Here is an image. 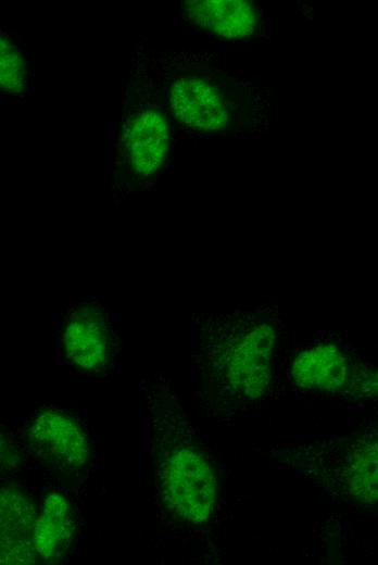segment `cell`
<instances>
[{
	"mask_svg": "<svg viewBox=\"0 0 378 565\" xmlns=\"http://www.w3.org/2000/svg\"><path fill=\"white\" fill-rule=\"evenodd\" d=\"M159 492L165 507L180 520L206 522L214 510L216 479L212 466L196 448L153 437Z\"/></svg>",
	"mask_w": 378,
	"mask_h": 565,
	"instance_id": "cell-1",
	"label": "cell"
},
{
	"mask_svg": "<svg viewBox=\"0 0 378 565\" xmlns=\"http://www.w3.org/2000/svg\"><path fill=\"white\" fill-rule=\"evenodd\" d=\"M275 330L267 324L245 328L224 343L218 359L219 371L239 395H262L270 379V356Z\"/></svg>",
	"mask_w": 378,
	"mask_h": 565,
	"instance_id": "cell-2",
	"label": "cell"
},
{
	"mask_svg": "<svg viewBox=\"0 0 378 565\" xmlns=\"http://www.w3.org/2000/svg\"><path fill=\"white\" fill-rule=\"evenodd\" d=\"M61 346L64 360L75 369L99 371L112 353L108 309L99 299L75 302L63 318Z\"/></svg>",
	"mask_w": 378,
	"mask_h": 565,
	"instance_id": "cell-3",
	"label": "cell"
},
{
	"mask_svg": "<svg viewBox=\"0 0 378 565\" xmlns=\"http://www.w3.org/2000/svg\"><path fill=\"white\" fill-rule=\"evenodd\" d=\"M29 441L46 463L65 474L78 472L89 457V444L81 427L58 410L42 411L34 418Z\"/></svg>",
	"mask_w": 378,
	"mask_h": 565,
	"instance_id": "cell-4",
	"label": "cell"
},
{
	"mask_svg": "<svg viewBox=\"0 0 378 565\" xmlns=\"http://www.w3.org/2000/svg\"><path fill=\"white\" fill-rule=\"evenodd\" d=\"M169 105L181 124L202 131L228 126V112L218 89L199 77H184L171 85Z\"/></svg>",
	"mask_w": 378,
	"mask_h": 565,
	"instance_id": "cell-5",
	"label": "cell"
},
{
	"mask_svg": "<svg viewBox=\"0 0 378 565\" xmlns=\"http://www.w3.org/2000/svg\"><path fill=\"white\" fill-rule=\"evenodd\" d=\"M127 159L133 172L152 177L163 166L169 147V127L164 115L148 108L124 127Z\"/></svg>",
	"mask_w": 378,
	"mask_h": 565,
	"instance_id": "cell-6",
	"label": "cell"
},
{
	"mask_svg": "<svg viewBox=\"0 0 378 565\" xmlns=\"http://www.w3.org/2000/svg\"><path fill=\"white\" fill-rule=\"evenodd\" d=\"M1 563L29 564L36 561L32 542L37 511L20 489H1Z\"/></svg>",
	"mask_w": 378,
	"mask_h": 565,
	"instance_id": "cell-7",
	"label": "cell"
},
{
	"mask_svg": "<svg viewBox=\"0 0 378 565\" xmlns=\"http://www.w3.org/2000/svg\"><path fill=\"white\" fill-rule=\"evenodd\" d=\"M182 7L196 25L222 38L250 37L257 25L256 11L244 0H192Z\"/></svg>",
	"mask_w": 378,
	"mask_h": 565,
	"instance_id": "cell-8",
	"label": "cell"
},
{
	"mask_svg": "<svg viewBox=\"0 0 378 565\" xmlns=\"http://www.w3.org/2000/svg\"><path fill=\"white\" fill-rule=\"evenodd\" d=\"M291 377L305 389L335 391L349 377L344 353L335 344H317L301 351L292 361Z\"/></svg>",
	"mask_w": 378,
	"mask_h": 565,
	"instance_id": "cell-9",
	"label": "cell"
},
{
	"mask_svg": "<svg viewBox=\"0 0 378 565\" xmlns=\"http://www.w3.org/2000/svg\"><path fill=\"white\" fill-rule=\"evenodd\" d=\"M74 518L67 501L52 492L45 500L33 529L32 542L38 557L46 562L61 560L74 537Z\"/></svg>",
	"mask_w": 378,
	"mask_h": 565,
	"instance_id": "cell-10",
	"label": "cell"
},
{
	"mask_svg": "<svg viewBox=\"0 0 378 565\" xmlns=\"http://www.w3.org/2000/svg\"><path fill=\"white\" fill-rule=\"evenodd\" d=\"M345 485L356 501H378V438L353 452L345 468Z\"/></svg>",
	"mask_w": 378,
	"mask_h": 565,
	"instance_id": "cell-11",
	"label": "cell"
},
{
	"mask_svg": "<svg viewBox=\"0 0 378 565\" xmlns=\"http://www.w3.org/2000/svg\"><path fill=\"white\" fill-rule=\"evenodd\" d=\"M0 85L9 93L25 90L26 62L20 49L7 37L0 40Z\"/></svg>",
	"mask_w": 378,
	"mask_h": 565,
	"instance_id": "cell-12",
	"label": "cell"
},
{
	"mask_svg": "<svg viewBox=\"0 0 378 565\" xmlns=\"http://www.w3.org/2000/svg\"><path fill=\"white\" fill-rule=\"evenodd\" d=\"M360 389L367 397H378V369L369 372L361 378Z\"/></svg>",
	"mask_w": 378,
	"mask_h": 565,
	"instance_id": "cell-13",
	"label": "cell"
}]
</instances>
